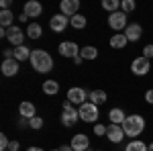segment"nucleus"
<instances>
[{"label": "nucleus", "instance_id": "c756f323", "mask_svg": "<svg viewBox=\"0 0 153 151\" xmlns=\"http://www.w3.org/2000/svg\"><path fill=\"white\" fill-rule=\"evenodd\" d=\"M29 129H33V131L43 129V118H41V116H33V118L29 121Z\"/></svg>", "mask_w": 153, "mask_h": 151}, {"label": "nucleus", "instance_id": "a19ab883", "mask_svg": "<svg viewBox=\"0 0 153 151\" xmlns=\"http://www.w3.org/2000/svg\"><path fill=\"white\" fill-rule=\"evenodd\" d=\"M51 151H59V149H51Z\"/></svg>", "mask_w": 153, "mask_h": 151}, {"label": "nucleus", "instance_id": "aec40b11", "mask_svg": "<svg viewBox=\"0 0 153 151\" xmlns=\"http://www.w3.org/2000/svg\"><path fill=\"white\" fill-rule=\"evenodd\" d=\"M14 14L12 10H0V25H2V29H10L14 27Z\"/></svg>", "mask_w": 153, "mask_h": 151}, {"label": "nucleus", "instance_id": "72a5a7b5", "mask_svg": "<svg viewBox=\"0 0 153 151\" xmlns=\"http://www.w3.org/2000/svg\"><path fill=\"white\" fill-rule=\"evenodd\" d=\"M145 100H147V104H153V88L145 92Z\"/></svg>", "mask_w": 153, "mask_h": 151}, {"label": "nucleus", "instance_id": "c9c22d12", "mask_svg": "<svg viewBox=\"0 0 153 151\" xmlns=\"http://www.w3.org/2000/svg\"><path fill=\"white\" fill-rule=\"evenodd\" d=\"M16 19H19L21 23H27V21H29V16H27L25 12H21V14H16Z\"/></svg>", "mask_w": 153, "mask_h": 151}, {"label": "nucleus", "instance_id": "5701e85b", "mask_svg": "<svg viewBox=\"0 0 153 151\" xmlns=\"http://www.w3.org/2000/svg\"><path fill=\"white\" fill-rule=\"evenodd\" d=\"M43 92L47 96H55L59 92V82L57 80H45L43 82Z\"/></svg>", "mask_w": 153, "mask_h": 151}, {"label": "nucleus", "instance_id": "20e7f679", "mask_svg": "<svg viewBox=\"0 0 153 151\" xmlns=\"http://www.w3.org/2000/svg\"><path fill=\"white\" fill-rule=\"evenodd\" d=\"M78 112H80V118H82L84 123H96V121H98V116H100V112H98V106L92 104L90 100H88L86 104L80 106V108H78Z\"/></svg>", "mask_w": 153, "mask_h": 151}, {"label": "nucleus", "instance_id": "7c9ffc66", "mask_svg": "<svg viewBox=\"0 0 153 151\" xmlns=\"http://www.w3.org/2000/svg\"><path fill=\"white\" fill-rule=\"evenodd\" d=\"M106 131H108V127H104V125H100V123H96V125H94V135H96V137L106 135Z\"/></svg>", "mask_w": 153, "mask_h": 151}, {"label": "nucleus", "instance_id": "58836bf2", "mask_svg": "<svg viewBox=\"0 0 153 151\" xmlns=\"http://www.w3.org/2000/svg\"><path fill=\"white\" fill-rule=\"evenodd\" d=\"M27 151H43V149H41V147H29Z\"/></svg>", "mask_w": 153, "mask_h": 151}, {"label": "nucleus", "instance_id": "e433bc0d", "mask_svg": "<svg viewBox=\"0 0 153 151\" xmlns=\"http://www.w3.org/2000/svg\"><path fill=\"white\" fill-rule=\"evenodd\" d=\"M59 151H74V147H71V145H61Z\"/></svg>", "mask_w": 153, "mask_h": 151}, {"label": "nucleus", "instance_id": "f3484780", "mask_svg": "<svg viewBox=\"0 0 153 151\" xmlns=\"http://www.w3.org/2000/svg\"><path fill=\"white\" fill-rule=\"evenodd\" d=\"M19 112H21V116H23V118L31 121L33 116H37V108H35V104H33V102L25 100V102H21V104H19Z\"/></svg>", "mask_w": 153, "mask_h": 151}, {"label": "nucleus", "instance_id": "9b49d317", "mask_svg": "<svg viewBox=\"0 0 153 151\" xmlns=\"http://www.w3.org/2000/svg\"><path fill=\"white\" fill-rule=\"evenodd\" d=\"M86 98H88V94H86L84 88H70V90H68V102H71V104L82 106V104L88 102Z\"/></svg>", "mask_w": 153, "mask_h": 151}, {"label": "nucleus", "instance_id": "4be33fe9", "mask_svg": "<svg viewBox=\"0 0 153 151\" xmlns=\"http://www.w3.org/2000/svg\"><path fill=\"white\" fill-rule=\"evenodd\" d=\"M88 98H90L92 104L100 106V104H104V102H106V92H104V90H92V92L88 94Z\"/></svg>", "mask_w": 153, "mask_h": 151}, {"label": "nucleus", "instance_id": "2eb2a0df", "mask_svg": "<svg viewBox=\"0 0 153 151\" xmlns=\"http://www.w3.org/2000/svg\"><path fill=\"white\" fill-rule=\"evenodd\" d=\"M23 12L29 16V19H37V16H41L43 6H41V2H37V0H29V2L23 6Z\"/></svg>", "mask_w": 153, "mask_h": 151}, {"label": "nucleus", "instance_id": "a878e982", "mask_svg": "<svg viewBox=\"0 0 153 151\" xmlns=\"http://www.w3.org/2000/svg\"><path fill=\"white\" fill-rule=\"evenodd\" d=\"M70 25L74 27V29H84V27L88 25V21H86V16H84V14L78 12L76 16H71V19H70Z\"/></svg>", "mask_w": 153, "mask_h": 151}, {"label": "nucleus", "instance_id": "c85d7f7f", "mask_svg": "<svg viewBox=\"0 0 153 151\" xmlns=\"http://www.w3.org/2000/svg\"><path fill=\"white\" fill-rule=\"evenodd\" d=\"M137 8V4H135V0H120V10L125 12V14H129Z\"/></svg>", "mask_w": 153, "mask_h": 151}, {"label": "nucleus", "instance_id": "393cba45", "mask_svg": "<svg viewBox=\"0 0 153 151\" xmlns=\"http://www.w3.org/2000/svg\"><path fill=\"white\" fill-rule=\"evenodd\" d=\"M80 57L82 59H96L98 57V49L92 47V45H86V47H82V51H80Z\"/></svg>", "mask_w": 153, "mask_h": 151}, {"label": "nucleus", "instance_id": "6e6552de", "mask_svg": "<svg viewBox=\"0 0 153 151\" xmlns=\"http://www.w3.org/2000/svg\"><path fill=\"white\" fill-rule=\"evenodd\" d=\"M68 25H70V16H65V14H53L51 19H49V29L53 31V33H63L65 29H68Z\"/></svg>", "mask_w": 153, "mask_h": 151}, {"label": "nucleus", "instance_id": "f704fd0d", "mask_svg": "<svg viewBox=\"0 0 153 151\" xmlns=\"http://www.w3.org/2000/svg\"><path fill=\"white\" fill-rule=\"evenodd\" d=\"M19 147H21V143H19V141H10V145H8V151H19Z\"/></svg>", "mask_w": 153, "mask_h": 151}, {"label": "nucleus", "instance_id": "2f4dec72", "mask_svg": "<svg viewBox=\"0 0 153 151\" xmlns=\"http://www.w3.org/2000/svg\"><path fill=\"white\" fill-rule=\"evenodd\" d=\"M143 57H147V59L153 57V43H149V45L143 47Z\"/></svg>", "mask_w": 153, "mask_h": 151}, {"label": "nucleus", "instance_id": "bb28decb", "mask_svg": "<svg viewBox=\"0 0 153 151\" xmlns=\"http://www.w3.org/2000/svg\"><path fill=\"white\" fill-rule=\"evenodd\" d=\"M147 147H149V145H145L143 141H139V139H133V141L129 143V145L125 147V151H147Z\"/></svg>", "mask_w": 153, "mask_h": 151}, {"label": "nucleus", "instance_id": "1a4fd4ad", "mask_svg": "<svg viewBox=\"0 0 153 151\" xmlns=\"http://www.w3.org/2000/svg\"><path fill=\"white\" fill-rule=\"evenodd\" d=\"M57 51H59V55H61V57H71V59H74V57H78V55H80L82 47H78L74 41H61Z\"/></svg>", "mask_w": 153, "mask_h": 151}, {"label": "nucleus", "instance_id": "7ed1b4c3", "mask_svg": "<svg viewBox=\"0 0 153 151\" xmlns=\"http://www.w3.org/2000/svg\"><path fill=\"white\" fill-rule=\"evenodd\" d=\"M78 118H80V112H78V108H74L71 102L61 104V125L63 127H74L78 123Z\"/></svg>", "mask_w": 153, "mask_h": 151}, {"label": "nucleus", "instance_id": "b1692460", "mask_svg": "<svg viewBox=\"0 0 153 151\" xmlns=\"http://www.w3.org/2000/svg\"><path fill=\"white\" fill-rule=\"evenodd\" d=\"M41 33H43V29H41L39 23H31L27 27V37H29V39H39Z\"/></svg>", "mask_w": 153, "mask_h": 151}, {"label": "nucleus", "instance_id": "412c9836", "mask_svg": "<svg viewBox=\"0 0 153 151\" xmlns=\"http://www.w3.org/2000/svg\"><path fill=\"white\" fill-rule=\"evenodd\" d=\"M127 43H129V39L125 37V33H114L110 37V47L112 49H123V47H127Z\"/></svg>", "mask_w": 153, "mask_h": 151}, {"label": "nucleus", "instance_id": "cd10ccee", "mask_svg": "<svg viewBox=\"0 0 153 151\" xmlns=\"http://www.w3.org/2000/svg\"><path fill=\"white\" fill-rule=\"evenodd\" d=\"M102 8L112 14V12H117L118 8H120V2H118V0H102Z\"/></svg>", "mask_w": 153, "mask_h": 151}, {"label": "nucleus", "instance_id": "0eeeda50", "mask_svg": "<svg viewBox=\"0 0 153 151\" xmlns=\"http://www.w3.org/2000/svg\"><path fill=\"white\" fill-rule=\"evenodd\" d=\"M127 14L123 10H117V12H112L110 16H108V27L112 29V31H125L127 29Z\"/></svg>", "mask_w": 153, "mask_h": 151}, {"label": "nucleus", "instance_id": "f257e3e1", "mask_svg": "<svg viewBox=\"0 0 153 151\" xmlns=\"http://www.w3.org/2000/svg\"><path fill=\"white\" fill-rule=\"evenodd\" d=\"M29 61H31L33 70L39 71V74H49V71L53 70V57L49 55L45 49H33Z\"/></svg>", "mask_w": 153, "mask_h": 151}, {"label": "nucleus", "instance_id": "39448f33", "mask_svg": "<svg viewBox=\"0 0 153 151\" xmlns=\"http://www.w3.org/2000/svg\"><path fill=\"white\" fill-rule=\"evenodd\" d=\"M25 37H27V31H23L19 25H14L10 29H6V39L12 47H21L25 45Z\"/></svg>", "mask_w": 153, "mask_h": 151}, {"label": "nucleus", "instance_id": "f8f14e48", "mask_svg": "<svg viewBox=\"0 0 153 151\" xmlns=\"http://www.w3.org/2000/svg\"><path fill=\"white\" fill-rule=\"evenodd\" d=\"M141 35H143V27L139 23H129V25H127V29H125V37L129 39V43L139 41Z\"/></svg>", "mask_w": 153, "mask_h": 151}, {"label": "nucleus", "instance_id": "f03ea898", "mask_svg": "<svg viewBox=\"0 0 153 151\" xmlns=\"http://www.w3.org/2000/svg\"><path fill=\"white\" fill-rule=\"evenodd\" d=\"M120 127H123V131H125V135H127V137H131V139H137L143 131H145L147 123H145V118H143L141 115H129L127 118H125V123H123Z\"/></svg>", "mask_w": 153, "mask_h": 151}, {"label": "nucleus", "instance_id": "ddd939ff", "mask_svg": "<svg viewBox=\"0 0 153 151\" xmlns=\"http://www.w3.org/2000/svg\"><path fill=\"white\" fill-rule=\"evenodd\" d=\"M0 70H2V74H4L6 78H12V76H16V74H19L21 65H19V61H16V59L12 57V59H4V61H2Z\"/></svg>", "mask_w": 153, "mask_h": 151}, {"label": "nucleus", "instance_id": "a211bd4d", "mask_svg": "<svg viewBox=\"0 0 153 151\" xmlns=\"http://www.w3.org/2000/svg\"><path fill=\"white\" fill-rule=\"evenodd\" d=\"M108 118H110V125H123L125 123V118H127V115L123 112V108H110L108 110Z\"/></svg>", "mask_w": 153, "mask_h": 151}, {"label": "nucleus", "instance_id": "9d476101", "mask_svg": "<svg viewBox=\"0 0 153 151\" xmlns=\"http://www.w3.org/2000/svg\"><path fill=\"white\" fill-rule=\"evenodd\" d=\"M59 12L65 16H76L80 12V0H61L59 2Z\"/></svg>", "mask_w": 153, "mask_h": 151}, {"label": "nucleus", "instance_id": "4c0bfd02", "mask_svg": "<svg viewBox=\"0 0 153 151\" xmlns=\"http://www.w3.org/2000/svg\"><path fill=\"white\" fill-rule=\"evenodd\" d=\"M74 63H76V65H82V57H80V55H78V57H74Z\"/></svg>", "mask_w": 153, "mask_h": 151}, {"label": "nucleus", "instance_id": "dca6fc26", "mask_svg": "<svg viewBox=\"0 0 153 151\" xmlns=\"http://www.w3.org/2000/svg\"><path fill=\"white\" fill-rule=\"evenodd\" d=\"M106 137L110 143H120L125 139V131L120 125H108V131H106Z\"/></svg>", "mask_w": 153, "mask_h": 151}, {"label": "nucleus", "instance_id": "6ab92c4d", "mask_svg": "<svg viewBox=\"0 0 153 151\" xmlns=\"http://www.w3.org/2000/svg\"><path fill=\"white\" fill-rule=\"evenodd\" d=\"M31 53H33V49H29L27 45H21V47H14V59L21 63V61H27V59H31Z\"/></svg>", "mask_w": 153, "mask_h": 151}, {"label": "nucleus", "instance_id": "473e14b6", "mask_svg": "<svg viewBox=\"0 0 153 151\" xmlns=\"http://www.w3.org/2000/svg\"><path fill=\"white\" fill-rule=\"evenodd\" d=\"M8 145H10V141L6 139V135H2V137H0V149H2V151H8Z\"/></svg>", "mask_w": 153, "mask_h": 151}, {"label": "nucleus", "instance_id": "4468645a", "mask_svg": "<svg viewBox=\"0 0 153 151\" xmlns=\"http://www.w3.org/2000/svg\"><path fill=\"white\" fill-rule=\"evenodd\" d=\"M70 145L74 147V151H86L88 147H90V139H88V135L78 133V135H74V137H71Z\"/></svg>", "mask_w": 153, "mask_h": 151}, {"label": "nucleus", "instance_id": "423d86ee", "mask_svg": "<svg viewBox=\"0 0 153 151\" xmlns=\"http://www.w3.org/2000/svg\"><path fill=\"white\" fill-rule=\"evenodd\" d=\"M131 71H133L135 76H147V74L151 71V59L143 57V55L135 57L133 63H131Z\"/></svg>", "mask_w": 153, "mask_h": 151}, {"label": "nucleus", "instance_id": "79ce46f5", "mask_svg": "<svg viewBox=\"0 0 153 151\" xmlns=\"http://www.w3.org/2000/svg\"><path fill=\"white\" fill-rule=\"evenodd\" d=\"M98 151H100V149H98Z\"/></svg>", "mask_w": 153, "mask_h": 151}, {"label": "nucleus", "instance_id": "ea45409f", "mask_svg": "<svg viewBox=\"0 0 153 151\" xmlns=\"http://www.w3.org/2000/svg\"><path fill=\"white\" fill-rule=\"evenodd\" d=\"M147 151H153V141L149 143V147H147Z\"/></svg>", "mask_w": 153, "mask_h": 151}]
</instances>
